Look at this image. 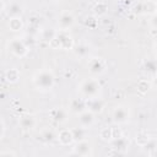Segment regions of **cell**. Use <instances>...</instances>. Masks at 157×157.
Here are the masks:
<instances>
[{
	"instance_id": "10",
	"label": "cell",
	"mask_w": 157,
	"mask_h": 157,
	"mask_svg": "<svg viewBox=\"0 0 157 157\" xmlns=\"http://www.w3.org/2000/svg\"><path fill=\"white\" fill-rule=\"evenodd\" d=\"M87 108V102L82 98H74L71 102H70V110L72 113H76V114H80L81 112L86 110Z\"/></svg>"
},
{
	"instance_id": "18",
	"label": "cell",
	"mask_w": 157,
	"mask_h": 157,
	"mask_svg": "<svg viewBox=\"0 0 157 157\" xmlns=\"http://www.w3.org/2000/svg\"><path fill=\"white\" fill-rule=\"evenodd\" d=\"M9 27L11 31H20L22 28V21L20 17H11L9 21Z\"/></svg>"
},
{
	"instance_id": "22",
	"label": "cell",
	"mask_w": 157,
	"mask_h": 157,
	"mask_svg": "<svg viewBox=\"0 0 157 157\" xmlns=\"http://www.w3.org/2000/svg\"><path fill=\"white\" fill-rule=\"evenodd\" d=\"M145 69H146V71H148V72L156 74V72H157V63H156L155 60H147V61L145 63Z\"/></svg>"
},
{
	"instance_id": "17",
	"label": "cell",
	"mask_w": 157,
	"mask_h": 157,
	"mask_svg": "<svg viewBox=\"0 0 157 157\" xmlns=\"http://www.w3.org/2000/svg\"><path fill=\"white\" fill-rule=\"evenodd\" d=\"M142 10H144V12H146V13H152V15H155V13L157 12V2L148 0V1H146V2L144 4Z\"/></svg>"
},
{
	"instance_id": "5",
	"label": "cell",
	"mask_w": 157,
	"mask_h": 157,
	"mask_svg": "<svg viewBox=\"0 0 157 157\" xmlns=\"http://www.w3.org/2000/svg\"><path fill=\"white\" fill-rule=\"evenodd\" d=\"M75 23V17L71 12L69 11H64L60 13L59 16V20H58V25L60 27V29L63 31H67L69 28H71Z\"/></svg>"
},
{
	"instance_id": "8",
	"label": "cell",
	"mask_w": 157,
	"mask_h": 157,
	"mask_svg": "<svg viewBox=\"0 0 157 157\" xmlns=\"http://www.w3.org/2000/svg\"><path fill=\"white\" fill-rule=\"evenodd\" d=\"M78 121H80V125H82L85 128H90L94 121V113L91 112L90 109L81 112L78 114Z\"/></svg>"
},
{
	"instance_id": "21",
	"label": "cell",
	"mask_w": 157,
	"mask_h": 157,
	"mask_svg": "<svg viewBox=\"0 0 157 157\" xmlns=\"http://www.w3.org/2000/svg\"><path fill=\"white\" fill-rule=\"evenodd\" d=\"M99 136H101V139L104 140V141H108V140L113 139V129H112V128H105V129L101 130Z\"/></svg>"
},
{
	"instance_id": "23",
	"label": "cell",
	"mask_w": 157,
	"mask_h": 157,
	"mask_svg": "<svg viewBox=\"0 0 157 157\" xmlns=\"http://www.w3.org/2000/svg\"><path fill=\"white\" fill-rule=\"evenodd\" d=\"M88 53H90V48H88L87 45H83V44L78 45V47H77V49H76V54H77L78 56H82V58L87 56V55H88Z\"/></svg>"
},
{
	"instance_id": "15",
	"label": "cell",
	"mask_w": 157,
	"mask_h": 157,
	"mask_svg": "<svg viewBox=\"0 0 157 157\" xmlns=\"http://www.w3.org/2000/svg\"><path fill=\"white\" fill-rule=\"evenodd\" d=\"M71 131H72L74 141H77V142H78V141H82V140H85V137H86V134H87V128H85V126L80 125V126H77V128L72 129Z\"/></svg>"
},
{
	"instance_id": "14",
	"label": "cell",
	"mask_w": 157,
	"mask_h": 157,
	"mask_svg": "<svg viewBox=\"0 0 157 157\" xmlns=\"http://www.w3.org/2000/svg\"><path fill=\"white\" fill-rule=\"evenodd\" d=\"M66 110L64 109V108H55V109H53L52 112H50V117H52V119H54L55 121H58V123H63V121H65L66 120Z\"/></svg>"
},
{
	"instance_id": "12",
	"label": "cell",
	"mask_w": 157,
	"mask_h": 157,
	"mask_svg": "<svg viewBox=\"0 0 157 157\" xmlns=\"http://www.w3.org/2000/svg\"><path fill=\"white\" fill-rule=\"evenodd\" d=\"M18 124L23 128V129H32L34 125H36V119L33 115L31 114H25L20 118L18 120Z\"/></svg>"
},
{
	"instance_id": "19",
	"label": "cell",
	"mask_w": 157,
	"mask_h": 157,
	"mask_svg": "<svg viewBox=\"0 0 157 157\" xmlns=\"http://www.w3.org/2000/svg\"><path fill=\"white\" fill-rule=\"evenodd\" d=\"M18 77H20V74L16 69H9L5 74V78L9 82H16L18 80Z\"/></svg>"
},
{
	"instance_id": "16",
	"label": "cell",
	"mask_w": 157,
	"mask_h": 157,
	"mask_svg": "<svg viewBox=\"0 0 157 157\" xmlns=\"http://www.w3.org/2000/svg\"><path fill=\"white\" fill-rule=\"evenodd\" d=\"M23 12L22 10V6L18 4V2H12L10 4L9 6V15L11 17H20V15Z\"/></svg>"
},
{
	"instance_id": "1",
	"label": "cell",
	"mask_w": 157,
	"mask_h": 157,
	"mask_svg": "<svg viewBox=\"0 0 157 157\" xmlns=\"http://www.w3.org/2000/svg\"><path fill=\"white\" fill-rule=\"evenodd\" d=\"M78 91L82 94V97L86 99L94 98L98 97L101 93V85L97 78H86L85 81L81 82Z\"/></svg>"
},
{
	"instance_id": "9",
	"label": "cell",
	"mask_w": 157,
	"mask_h": 157,
	"mask_svg": "<svg viewBox=\"0 0 157 157\" xmlns=\"http://www.w3.org/2000/svg\"><path fill=\"white\" fill-rule=\"evenodd\" d=\"M74 153L75 155H80V156H90L92 152H91V145L88 141L86 140H82V141H78L76 144V146L74 147Z\"/></svg>"
},
{
	"instance_id": "28",
	"label": "cell",
	"mask_w": 157,
	"mask_h": 157,
	"mask_svg": "<svg viewBox=\"0 0 157 157\" xmlns=\"http://www.w3.org/2000/svg\"><path fill=\"white\" fill-rule=\"evenodd\" d=\"M153 155H156V156H157V147L155 148V151H153Z\"/></svg>"
},
{
	"instance_id": "30",
	"label": "cell",
	"mask_w": 157,
	"mask_h": 157,
	"mask_svg": "<svg viewBox=\"0 0 157 157\" xmlns=\"http://www.w3.org/2000/svg\"><path fill=\"white\" fill-rule=\"evenodd\" d=\"M97 1H104V0H97Z\"/></svg>"
},
{
	"instance_id": "29",
	"label": "cell",
	"mask_w": 157,
	"mask_h": 157,
	"mask_svg": "<svg viewBox=\"0 0 157 157\" xmlns=\"http://www.w3.org/2000/svg\"><path fill=\"white\" fill-rule=\"evenodd\" d=\"M156 56H157V44H156Z\"/></svg>"
},
{
	"instance_id": "4",
	"label": "cell",
	"mask_w": 157,
	"mask_h": 157,
	"mask_svg": "<svg viewBox=\"0 0 157 157\" xmlns=\"http://www.w3.org/2000/svg\"><path fill=\"white\" fill-rule=\"evenodd\" d=\"M9 49L16 55V56H25L27 54V45L23 40H21L20 38H13L10 40L9 43Z\"/></svg>"
},
{
	"instance_id": "2",
	"label": "cell",
	"mask_w": 157,
	"mask_h": 157,
	"mask_svg": "<svg viewBox=\"0 0 157 157\" xmlns=\"http://www.w3.org/2000/svg\"><path fill=\"white\" fill-rule=\"evenodd\" d=\"M34 86L40 91H48L54 86V76L48 70H40L33 76Z\"/></svg>"
},
{
	"instance_id": "24",
	"label": "cell",
	"mask_w": 157,
	"mask_h": 157,
	"mask_svg": "<svg viewBox=\"0 0 157 157\" xmlns=\"http://www.w3.org/2000/svg\"><path fill=\"white\" fill-rule=\"evenodd\" d=\"M148 87H150V83H148L147 81H145V80H142V81H140V82L137 83V90H139L141 93H145V92L148 90Z\"/></svg>"
},
{
	"instance_id": "3",
	"label": "cell",
	"mask_w": 157,
	"mask_h": 157,
	"mask_svg": "<svg viewBox=\"0 0 157 157\" xmlns=\"http://www.w3.org/2000/svg\"><path fill=\"white\" fill-rule=\"evenodd\" d=\"M52 40H55L58 43V47L61 49H71L72 48V38L66 31L60 29L59 33H56V36Z\"/></svg>"
},
{
	"instance_id": "25",
	"label": "cell",
	"mask_w": 157,
	"mask_h": 157,
	"mask_svg": "<svg viewBox=\"0 0 157 157\" xmlns=\"http://www.w3.org/2000/svg\"><path fill=\"white\" fill-rule=\"evenodd\" d=\"M141 140H144V146H145V145L148 142V140H150V139H148V135L145 134V132H140V134H137V135H136V141H137L139 145L141 144Z\"/></svg>"
},
{
	"instance_id": "26",
	"label": "cell",
	"mask_w": 157,
	"mask_h": 157,
	"mask_svg": "<svg viewBox=\"0 0 157 157\" xmlns=\"http://www.w3.org/2000/svg\"><path fill=\"white\" fill-rule=\"evenodd\" d=\"M150 23L152 25V27H155V28H157V12H156L155 15H152V16H151V20H150Z\"/></svg>"
},
{
	"instance_id": "6",
	"label": "cell",
	"mask_w": 157,
	"mask_h": 157,
	"mask_svg": "<svg viewBox=\"0 0 157 157\" xmlns=\"http://www.w3.org/2000/svg\"><path fill=\"white\" fill-rule=\"evenodd\" d=\"M87 66H88L90 72H92L94 75H98V74H102L104 71L105 63L102 58H92V59H90Z\"/></svg>"
},
{
	"instance_id": "7",
	"label": "cell",
	"mask_w": 157,
	"mask_h": 157,
	"mask_svg": "<svg viewBox=\"0 0 157 157\" xmlns=\"http://www.w3.org/2000/svg\"><path fill=\"white\" fill-rule=\"evenodd\" d=\"M129 117H130V112L126 107H117L115 110L113 112V119L115 123L118 124H123V123H126L129 120Z\"/></svg>"
},
{
	"instance_id": "20",
	"label": "cell",
	"mask_w": 157,
	"mask_h": 157,
	"mask_svg": "<svg viewBox=\"0 0 157 157\" xmlns=\"http://www.w3.org/2000/svg\"><path fill=\"white\" fill-rule=\"evenodd\" d=\"M93 11H94V13L98 15V16L105 13V11H107V4H105L104 1H98V2L94 5Z\"/></svg>"
},
{
	"instance_id": "13",
	"label": "cell",
	"mask_w": 157,
	"mask_h": 157,
	"mask_svg": "<svg viewBox=\"0 0 157 157\" xmlns=\"http://www.w3.org/2000/svg\"><path fill=\"white\" fill-rule=\"evenodd\" d=\"M58 140L61 145L66 146L70 145L74 141V136H72V131L71 130H61L58 135Z\"/></svg>"
},
{
	"instance_id": "27",
	"label": "cell",
	"mask_w": 157,
	"mask_h": 157,
	"mask_svg": "<svg viewBox=\"0 0 157 157\" xmlns=\"http://www.w3.org/2000/svg\"><path fill=\"white\" fill-rule=\"evenodd\" d=\"M153 86H155V88L157 90V72H156V75H155V78H153Z\"/></svg>"
},
{
	"instance_id": "11",
	"label": "cell",
	"mask_w": 157,
	"mask_h": 157,
	"mask_svg": "<svg viewBox=\"0 0 157 157\" xmlns=\"http://www.w3.org/2000/svg\"><path fill=\"white\" fill-rule=\"evenodd\" d=\"M87 102V109H90L91 112L93 113H99L102 112L103 107H104V103L101 98L98 97H94V98H90V99H86Z\"/></svg>"
}]
</instances>
